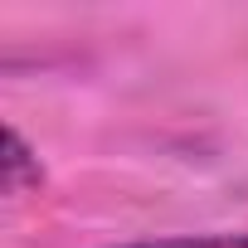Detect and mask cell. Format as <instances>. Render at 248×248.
Wrapping results in <instances>:
<instances>
[{
  "label": "cell",
  "instance_id": "1",
  "mask_svg": "<svg viewBox=\"0 0 248 248\" xmlns=\"http://www.w3.org/2000/svg\"><path fill=\"white\" fill-rule=\"evenodd\" d=\"M44 185V166L34 146L20 137V127H5V195H25Z\"/></svg>",
  "mask_w": 248,
  "mask_h": 248
},
{
  "label": "cell",
  "instance_id": "2",
  "mask_svg": "<svg viewBox=\"0 0 248 248\" xmlns=\"http://www.w3.org/2000/svg\"><path fill=\"white\" fill-rule=\"evenodd\" d=\"M112 248H248V233H161V238H132Z\"/></svg>",
  "mask_w": 248,
  "mask_h": 248
}]
</instances>
